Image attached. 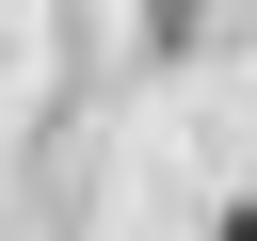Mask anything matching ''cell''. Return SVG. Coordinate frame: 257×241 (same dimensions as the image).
<instances>
[{"label": "cell", "mask_w": 257, "mask_h": 241, "mask_svg": "<svg viewBox=\"0 0 257 241\" xmlns=\"http://www.w3.org/2000/svg\"><path fill=\"white\" fill-rule=\"evenodd\" d=\"M145 16H161V48H177V32H193V16H209V0H145Z\"/></svg>", "instance_id": "1"}, {"label": "cell", "mask_w": 257, "mask_h": 241, "mask_svg": "<svg viewBox=\"0 0 257 241\" xmlns=\"http://www.w3.org/2000/svg\"><path fill=\"white\" fill-rule=\"evenodd\" d=\"M209 241H257V193H241V209H225V225H209Z\"/></svg>", "instance_id": "2"}]
</instances>
